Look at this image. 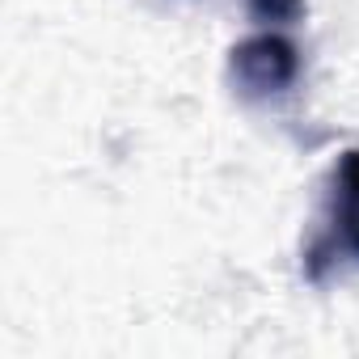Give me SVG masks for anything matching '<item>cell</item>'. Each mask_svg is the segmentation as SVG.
Returning a JSON list of instances; mask_svg holds the SVG:
<instances>
[{
	"instance_id": "6da1fadb",
	"label": "cell",
	"mask_w": 359,
	"mask_h": 359,
	"mask_svg": "<svg viewBox=\"0 0 359 359\" xmlns=\"http://www.w3.org/2000/svg\"><path fill=\"white\" fill-rule=\"evenodd\" d=\"M359 271V148L338 152L330 177L317 224L300 250V275L313 287L338 283Z\"/></svg>"
},
{
	"instance_id": "7a4b0ae2",
	"label": "cell",
	"mask_w": 359,
	"mask_h": 359,
	"mask_svg": "<svg viewBox=\"0 0 359 359\" xmlns=\"http://www.w3.org/2000/svg\"><path fill=\"white\" fill-rule=\"evenodd\" d=\"M300 81V47L287 34L262 30L229 51V85L241 102L287 97Z\"/></svg>"
},
{
	"instance_id": "3957f363",
	"label": "cell",
	"mask_w": 359,
	"mask_h": 359,
	"mask_svg": "<svg viewBox=\"0 0 359 359\" xmlns=\"http://www.w3.org/2000/svg\"><path fill=\"white\" fill-rule=\"evenodd\" d=\"M245 9L254 13V22L262 26H292L304 18L309 0H245Z\"/></svg>"
}]
</instances>
